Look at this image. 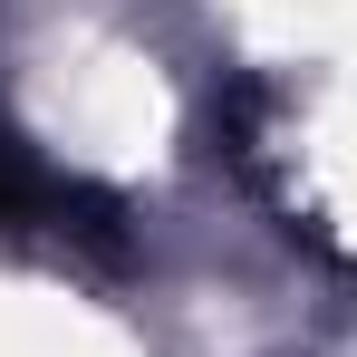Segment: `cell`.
I'll return each instance as SVG.
<instances>
[{
    "mask_svg": "<svg viewBox=\"0 0 357 357\" xmlns=\"http://www.w3.org/2000/svg\"><path fill=\"white\" fill-rule=\"evenodd\" d=\"M0 232H59V241H87V251H116L126 222L97 183L59 174L49 155H29L20 135H0Z\"/></svg>",
    "mask_w": 357,
    "mask_h": 357,
    "instance_id": "6da1fadb",
    "label": "cell"
}]
</instances>
